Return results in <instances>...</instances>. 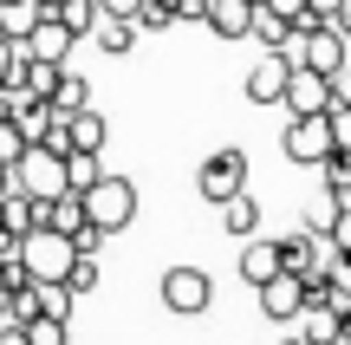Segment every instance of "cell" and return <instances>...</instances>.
<instances>
[{
	"instance_id": "obj_1",
	"label": "cell",
	"mask_w": 351,
	"mask_h": 345,
	"mask_svg": "<svg viewBox=\"0 0 351 345\" xmlns=\"http://www.w3.org/2000/svg\"><path fill=\"white\" fill-rule=\"evenodd\" d=\"M78 202H85V222H91V228L117 235V228L137 222V182H130V176H98V182L78 189Z\"/></svg>"
},
{
	"instance_id": "obj_2",
	"label": "cell",
	"mask_w": 351,
	"mask_h": 345,
	"mask_svg": "<svg viewBox=\"0 0 351 345\" xmlns=\"http://www.w3.org/2000/svg\"><path fill=\"white\" fill-rule=\"evenodd\" d=\"M13 254H20V267L33 274V281H65V267L78 261V248H72V235H59V228H46V222H39V228L20 235V248H13Z\"/></svg>"
},
{
	"instance_id": "obj_3",
	"label": "cell",
	"mask_w": 351,
	"mask_h": 345,
	"mask_svg": "<svg viewBox=\"0 0 351 345\" xmlns=\"http://www.w3.org/2000/svg\"><path fill=\"white\" fill-rule=\"evenodd\" d=\"M195 189H202V202H215V209H221L228 195H241L247 189V150H234V143H228V150H208L202 169H195Z\"/></svg>"
},
{
	"instance_id": "obj_4",
	"label": "cell",
	"mask_w": 351,
	"mask_h": 345,
	"mask_svg": "<svg viewBox=\"0 0 351 345\" xmlns=\"http://www.w3.org/2000/svg\"><path fill=\"white\" fill-rule=\"evenodd\" d=\"M156 300H163L169 313H182V320H195V313L215 307V281L202 267H169L163 281H156Z\"/></svg>"
},
{
	"instance_id": "obj_5",
	"label": "cell",
	"mask_w": 351,
	"mask_h": 345,
	"mask_svg": "<svg viewBox=\"0 0 351 345\" xmlns=\"http://www.w3.org/2000/svg\"><path fill=\"white\" fill-rule=\"evenodd\" d=\"M280 150H287L293 163H306V169H313L319 156H332V124H326V111H300V117L287 111V130H280Z\"/></svg>"
},
{
	"instance_id": "obj_6",
	"label": "cell",
	"mask_w": 351,
	"mask_h": 345,
	"mask_svg": "<svg viewBox=\"0 0 351 345\" xmlns=\"http://www.w3.org/2000/svg\"><path fill=\"white\" fill-rule=\"evenodd\" d=\"M254 294H261V313L274 326H293V320H300V307H306V281H300V274H287V267H280L274 281H261Z\"/></svg>"
},
{
	"instance_id": "obj_7",
	"label": "cell",
	"mask_w": 351,
	"mask_h": 345,
	"mask_svg": "<svg viewBox=\"0 0 351 345\" xmlns=\"http://www.w3.org/2000/svg\"><path fill=\"white\" fill-rule=\"evenodd\" d=\"M287 72H293L287 52H267V46H261V59H254V65H247V78H241L247 104H280V91H287Z\"/></svg>"
},
{
	"instance_id": "obj_8",
	"label": "cell",
	"mask_w": 351,
	"mask_h": 345,
	"mask_svg": "<svg viewBox=\"0 0 351 345\" xmlns=\"http://www.w3.org/2000/svg\"><path fill=\"white\" fill-rule=\"evenodd\" d=\"M72 46H78V39H72V26H65L59 13H39V20H33V33L20 39V52H26V59H52V65H65V59H72Z\"/></svg>"
},
{
	"instance_id": "obj_9",
	"label": "cell",
	"mask_w": 351,
	"mask_h": 345,
	"mask_svg": "<svg viewBox=\"0 0 351 345\" xmlns=\"http://www.w3.org/2000/svg\"><path fill=\"white\" fill-rule=\"evenodd\" d=\"M280 104H287L293 117H300V111H326V104H332V78L313 72V65H293V72H287V91H280Z\"/></svg>"
},
{
	"instance_id": "obj_10",
	"label": "cell",
	"mask_w": 351,
	"mask_h": 345,
	"mask_svg": "<svg viewBox=\"0 0 351 345\" xmlns=\"http://www.w3.org/2000/svg\"><path fill=\"white\" fill-rule=\"evenodd\" d=\"M326 254H332V248L319 241L313 228H306V235H287V241H280V267H287V274H300V281L326 267Z\"/></svg>"
},
{
	"instance_id": "obj_11",
	"label": "cell",
	"mask_w": 351,
	"mask_h": 345,
	"mask_svg": "<svg viewBox=\"0 0 351 345\" xmlns=\"http://www.w3.org/2000/svg\"><path fill=\"white\" fill-rule=\"evenodd\" d=\"M300 320H306L300 345H339V333H345V307L339 300H313V307H300Z\"/></svg>"
},
{
	"instance_id": "obj_12",
	"label": "cell",
	"mask_w": 351,
	"mask_h": 345,
	"mask_svg": "<svg viewBox=\"0 0 351 345\" xmlns=\"http://www.w3.org/2000/svg\"><path fill=\"white\" fill-rule=\"evenodd\" d=\"M280 274V241H267V235H247V248H241V281L261 287Z\"/></svg>"
},
{
	"instance_id": "obj_13",
	"label": "cell",
	"mask_w": 351,
	"mask_h": 345,
	"mask_svg": "<svg viewBox=\"0 0 351 345\" xmlns=\"http://www.w3.org/2000/svg\"><path fill=\"white\" fill-rule=\"evenodd\" d=\"M254 26V0H208V33L215 39H247Z\"/></svg>"
},
{
	"instance_id": "obj_14",
	"label": "cell",
	"mask_w": 351,
	"mask_h": 345,
	"mask_svg": "<svg viewBox=\"0 0 351 345\" xmlns=\"http://www.w3.org/2000/svg\"><path fill=\"white\" fill-rule=\"evenodd\" d=\"M91 39H98V52H104V59H124V52L137 46V20H124V13H98Z\"/></svg>"
},
{
	"instance_id": "obj_15",
	"label": "cell",
	"mask_w": 351,
	"mask_h": 345,
	"mask_svg": "<svg viewBox=\"0 0 351 345\" xmlns=\"http://www.w3.org/2000/svg\"><path fill=\"white\" fill-rule=\"evenodd\" d=\"M104 137H111V124H104L91 104L65 117V150H104Z\"/></svg>"
},
{
	"instance_id": "obj_16",
	"label": "cell",
	"mask_w": 351,
	"mask_h": 345,
	"mask_svg": "<svg viewBox=\"0 0 351 345\" xmlns=\"http://www.w3.org/2000/svg\"><path fill=\"white\" fill-rule=\"evenodd\" d=\"M39 0H0V39H13V46H20L26 33H33V20H39Z\"/></svg>"
},
{
	"instance_id": "obj_17",
	"label": "cell",
	"mask_w": 351,
	"mask_h": 345,
	"mask_svg": "<svg viewBox=\"0 0 351 345\" xmlns=\"http://www.w3.org/2000/svg\"><path fill=\"white\" fill-rule=\"evenodd\" d=\"M247 39H261L267 52H287V46H293V20H280V13H267V7H254Z\"/></svg>"
},
{
	"instance_id": "obj_18",
	"label": "cell",
	"mask_w": 351,
	"mask_h": 345,
	"mask_svg": "<svg viewBox=\"0 0 351 345\" xmlns=\"http://www.w3.org/2000/svg\"><path fill=\"white\" fill-rule=\"evenodd\" d=\"M52 111H59V117H72V111H85V104H91V85H85V78H78V72H59V85H52Z\"/></svg>"
},
{
	"instance_id": "obj_19",
	"label": "cell",
	"mask_w": 351,
	"mask_h": 345,
	"mask_svg": "<svg viewBox=\"0 0 351 345\" xmlns=\"http://www.w3.org/2000/svg\"><path fill=\"white\" fill-rule=\"evenodd\" d=\"M221 215H228V235H261V202H254L247 189H241V195H228V202H221Z\"/></svg>"
},
{
	"instance_id": "obj_20",
	"label": "cell",
	"mask_w": 351,
	"mask_h": 345,
	"mask_svg": "<svg viewBox=\"0 0 351 345\" xmlns=\"http://www.w3.org/2000/svg\"><path fill=\"white\" fill-rule=\"evenodd\" d=\"M98 176H104L98 150H65V189H85V182H98Z\"/></svg>"
},
{
	"instance_id": "obj_21",
	"label": "cell",
	"mask_w": 351,
	"mask_h": 345,
	"mask_svg": "<svg viewBox=\"0 0 351 345\" xmlns=\"http://www.w3.org/2000/svg\"><path fill=\"white\" fill-rule=\"evenodd\" d=\"M33 294H39V313H52V320H72V287L65 281H33Z\"/></svg>"
},
{
	"instance_id": "obj_22",
	"label": "cell",
	"mask_w": 351,
	"mask_h": 345,
	"mask_svg": "<svg viewBox=\"0 0 351 345\" xmlns=\"http://www.w3.org/2000/svg\"><path fill=\"white\" fill-rule=\"evenodd\" d=\"M52 13H59V20L72 26V39H85L91 26H98V13H104V7H98V0H59Z\"/></svg>"
},
{
	"instance_id": "obj_23",
	"label": "cell",
	"mask_w": 351,
	"mask_h": 345,
	"mask_svg": "<svg viewBox=\"0 0 351 345\" xmlns=\"http://www.w3.org/2000/svg\"><path fill=\"white\" fill-rule=\"evenodd\" d=\"M65 287H72V294H91V287H104V261H98V254H78L72 267H65Z\"/></svg>"
},
{
	"instance_id": "obj_24",
	"label": "cell",
	"mask_w": 351,
	"mask_h": 345,
	"mask_svg": "<svg viewBox=\"0 0 351 345\" xmlns=\"http://www.w3.org/2000/svg\"><path fill=\"white\" fill-rule=\"evenodd\" d=\"M130 20H137V33H163V26H176V0H143Z\"/></svg>"
},
{
	"instance_id": "obj_25",
	"label": "cell",
	"mask_w": 351,
	"mask_h": 345,
	"mask_svg": "<svg viewBox=\"0 0 351 345\" xmlns=\"http://www.w3.org/2000/svg\"><path fill=\"white\" fill-rule=\"evenodd\" d=\"M20 333H26V345H65V320H52V313H33Z\"/></svg>"
},
{
	"instance_id": "obj_26",
	"label": "cell",
	"mask_w": 351,
	"mask_h": 345,
	"mask_svg": "<svg viewBox=\"0 0 351 345\" xmlns=\"http://www.w3.org/2000/svg\"><path fill=\"white\" fill-rule=\"evenodd\" d=\"M326 281H332L339 300H351V248H332V254H326Z\"/></svg>"
},
{
	"instance_id": "obj_27",
	"label": "cell",
	"mask_w": 351,
	"mask_h": 345,
	"mask_svg": "<svg viewBox=\"0 0 351 345\" xmlns=\"http://www.w3.org/2000/svg\"><path fill=\"white\" fill-rule=\"evenodd\" d=\"M326 124H332V150H351V104H326Z\"/></svg>"
},
{
	"instance_id": "obj_28",
	"label": "cell",
	"mask_w": 351,
	"mask_h": 345,
	"mask_svg": "<svg viewBox=\"0 0 351 345\" xmlns=\"http://www.w3.org/2000/svg\"><path fill=\"white\" fill-rule=\"evenodd\" d=\"M20 150H26V130L13 124V117H0V163H13Z\"/></svg>"
},
{
	"instance_id": "obj_29",
	"label": "cell",
	"mask_w": 351,
	"mask_h": 345,
	"mask_svg": "<svg viewBox=\"0 0 351 345\" xmlns=\"http://www.w3.org/2000/svg\"><path fill=\"white\" fill-rule=\"evenodd\" d=\"M13 65H20V46L0 39V91H13Z\"/></svg>"
},
{
	"instance_id": "obj_30",
	"label": "cell",
	"mask_w": 351,
	"mask_h": 345,
	"mask_svg": "<svg viewBox=\"0 0 351 345\" xmlns=\"http://www.w3.org/2000/svg\"><path fill=\"white\" fill-rule=\"evenodd\" d=\"M261 7H267V13H280V20H293V26L306 20V0H261Z\"/></svg>"
},
{
	"instance_id": "obj_31",
	"label": "cell",
	"mask_w": 351,
	"mask_h": 345,
	"mask_svg": "<svg viewBox=\"0 0 351 345\" xmlns=\"http://www.w3.org/2000/svg\"><path fill=\"white\" fill-rule=\"evenodd\" d=\"M72 248H78V254H98V248H104V228H91V222H85V228L72 235Z\"/></svg>"
},
{
	"instance_id": "obj_32",
	"label": "cell",
	"mask_w": 351,
	"mask_h": 345,
	"mask_svg": "<svg viewBox=\"0 0 351 345\" xmlns=\"http://www.w3.org/2000/svg\"><path fill=\"white\" fill-rule=\"evenodd\" d=\"M0 345H26V333H20L13 320H0Z\"/></svg>"
},
{
	"instance_id": "obj_33",
	"label": "cell",
	"mask_w": 351,
	"mask_h": 345,
	"mask_svg": "<svg viewBox=\"0 0 351 345\" xmlns=\"http://www.w3.org/2000/svg\"><path fill=\"white\" fill-rule=\"evenodd\" d=\"M332 26H339V33L351 39V0H345V7H339V13H332Z\"/></svg>"
},
{
	"instance_id": "obj_34",
	"label": "cell",
	"mask_w": 351,
	"mask_h": 345,
	"mask_svg": "<svg viewBox=\"0 0 351 345\" xmlns=\"http://www.w3.org/2000/svg\"><path fill=\"white\" fill-rule=\"evenodd\" d=\"M339 345H351V300H345V333H339Z\"/></svg>"
},
{
	"instance_id": "obj_35",
	"label": "cell",
	"mask_w": 351,
	"mask_h": 345,
	"mask_svg": "<svg viewBox=\"0 0 351 345\" xmlns=\"http://www.w3.org/2000/svg\"><path fill=\"white\" fill-rule=\"evenodd\" d=\"M0 320H7V281H0Z\"/></svg>"
},
{
	"instance_id": "obj_36",
	"label": "cell",
	"mask_w": 351,
	"mask_h": 345,
	"mask_svg": "<svg viewBox=\"0 0 351 345\" xmlns=\"http://www.w3.org/2000/svg\"><path fill=\"white\" fill-rule=\"evenodd\" d=\"M0 117H7V91H0Z\"/></svg>"
},
{
	"instance_id": "obj_37",
	"label": "cell",
	"mask_w": 351,
	"mask_h": 345,
	"mask_svg": "<svg viewBox=\"0 0 351 345\" xmlns=\"http://www.w3.org/2000/svg\"><path fill=\"white\" fill-rule=\"evenodd\" d=\"M39 7H46V13H52V7H59V0H39Z\"/></svg>"
},
{
	"instance_id": "obj_38",
	"label": "cell",
	"mask_w": 351,
	"mask_h": 345,
	"mask_svg": "<svg viewBox=\"0 0 351 345\" xmlns=\"http://www.w3.org/2000/svg\"><path fill=\"white\" fill-rule=\"evenodd\" d=\"M280 345H300V339H280Z\"/></svg>"
},
{
	"instance_id": "obj_39",
	"label": "cell",
	"mask_w": 351,
	"mask_h": 345,
	"mask_svg": "<svg viewBox=\"0 0 351 345\" xmlns=\"http://www.w3.org/2000/svg\"><path fill=\"white\" fill-rule=\"evenodd\" d=\"M254 7H261V0H254Z\"/></svg>"
}]
</instances>
